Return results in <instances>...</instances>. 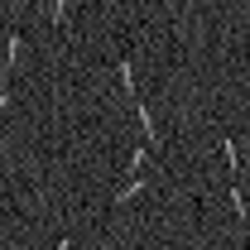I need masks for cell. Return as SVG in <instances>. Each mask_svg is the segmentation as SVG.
Masks as SVG:
<instances>
[{"label": "cell", "instance_id": "obj_1", "mask_svg": "<svg viewBox=\"0 0 250 250\" xmlns=\"http://www.w3.org/2000/svg\"><path fill=\"white\" fill-rule=\"evenodd\" d=\"M20 48H24V29H10L5 58H0V82H10V72H15V62H20Z\"/></svg>", "mask_w": 250, "mask_h": 250}, {"label": "cell", "instance_id": "obj_2", "mask_svg": "<svg viewBox=\"0 0 250 250\" xmlns=\"http://www.w3.org/2000/svg\"><path fill=\"white\" fill-rule=\"evenodd\" d=\"M145 188H149V183H145V173H130V183H125V188H116V192H111V202H116V207H125V202H135Z\"/></svg>", "mask_w": 250, "mask_h": 250}, {"label": "cell", "instance_id": "obj_3", "mask_svg": "<svg viewBox=\"0 0 250 250\" xmlns=\"http://www.w3.org/2000/svg\"><path fill=\"white\" fill-rule=\"evenodd\" d=\"M116 72H121V87H125V96H135V101H140V82H135V62H130V58H116Z\"/></svg>", "mask_w": 250, "mask_h": 250}, {"label": "cell", "instance_id": "obj_4", "mask_svg": "<svg viewBox=\"0 0 250 250\" xmlns=\"http://www.w3.org/2000/svg\"><path fill=\"white\" fill-rule=\"evenodd\" d=\"M135 116H140V130H145V140L154 145V116H149V106H145V101H135Z\"/></svg>", "mask_w": 250, "mask_h": 250}, {"label": "cell", "instance_id": "obj_5", "mask_svg": "<svg viewBox=\"0 0 250 250\" xmlns=\"http://www.w3.org/2000/svg\"><path fill=\"white\" fill-rule=\"evenodd\" d=\"M53 24H58V29L72 24V0H53Z\"/></svg>", "mask_w": 250, "mask_h": 250}, {"label": "cell", "instance_id": "obj_6", "mask_svg": "<svg viewBox=\"0 0 250 250\" xmlns=\"http://www.w3.org/2000/svg\"><path fill=\"white\" fill-rule=\"evenodd\" d=\"M10 111V82H0V116Z\"/></svg>", "mask_w": 250, "mask_h": 250}, {"label": "cell", "instance_id": "obj_7", "mask_svg": "<svg viewBox=\"0 0 250 250\" xmlns=\"http://www.w3.org/2000/svg\"><path fill=\"white\" fill-rule=\"evenodd\" d=\"M53 250H72V236H62V241H58V246H53Z\"/></svg>", "mask_w": 250, "mask_h": 250}]
</instances>
